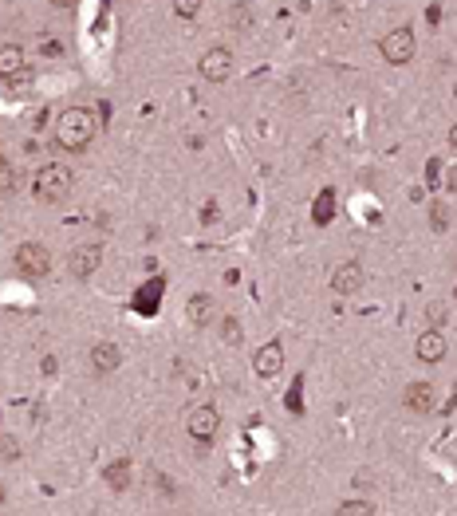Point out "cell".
<instances>
[{
  "label": "cell",
  "mask_w": 457,
  "mask_h": 516,
  "mask_svg": "<svg viewBox=\"0 0 457 516\" xmlns=\"http://www.w3.org/2000/svg\"><path fill=\"white\" fill-rule=\"evenodd\" d=\"M95 138V114L87 107H67L55 119V142L63 150H83Z\"/></svg>",
  "instance_id": "cell-1"
},
{
  "label": "cell",
  "mask_w": 457,
  "mask_h": 516,
  "mask_svg": "<svg viewBox=\"0 0 457 516\" xmlns=\"http://www.w3.org/2000/svg\"><path fill=\"white\" fill-rule=\"evenodd\" d=\"M67 193H71V170H67V166L51 162V166H44V170L36 173V201L55 205V201H63Z\"/></svg>",
  "instance_id": "cell-2"
},
{
  "label": "cell",
  "mask_w": 457,
  "mask_h": 516,
  "mask_svg": "<svg viewBox=\"0 0 457 516\" xmlns=\"http://www.w3.org/2000/svg\"><path fill=\"white\" fill-rule=\"evenodd\" d=\"M378 51H382V60L394 63V67H402V63L414 60V51H418V44H414V32L410 28H394L382 36V44H378Z\"/></svg>",
  "instance_id": "cell-3"
},
{
  "label": "cell",
  "mask_w": 457,
  "mask_h": 516,
  "mask_svg": "<svg viewBox=\"0 0 457 516\" xmlns=\"http://www.w3.org/2000/svg\"><path fill=\"white\" fill-rule=\"evenodd\" d=\"M16 268H20L24 276H32V280H40V276H47V268H51V256H47L44 245L28 241V245L16 249Z\"/></svg>",
  "instance_id": "cell-4"
},
{
  "label": "cell",
  "mask_w": 457,
  "mask_h": 516,
  "mask_svg": "<svg viewBox=\"0 0 457 516\" xmlns=\"http://www.w3.org/2000/svg\"><path fill=\"white\" fill-rule=\"evenodd\" d=\"M217 426H221V414L213 406L189 410V418H186V430H189V438L193 441H209L213 434H217Z\"/></svg>",
  "instance_id": "cell-5"
},
{
  "label": "cell",
  "mask_w": 457,
  "mask_h": 516,
  "mask_svg": "<svg viewBox=\"0 0 457 516\" xmlns=\"http://www.w3.org/2000/svg\"><path fill=\"white\" fill-rule=\"evenodd\" d=\"M229 71H233V56H229V47H209V51L201 56V75L209 79V83H225Z\"/></svg>",
  "instance_id": "cell-6"
},
{
  "label": "cell",
  "mask_w": 457,
  "mask_h": 516,
  "mask_svg": "<svg viewBox=\"0 0 457 516\" xmlns=\"http://www.w3.org/2000/svg\"><path fill=\"white\" fill-rule=\"evenodd\" d=\"M99 265H103V249H99V245H83V249H75L71 252V260H67L71 276H79V280L95 276V268Z\"/></svg>",
  "instance_id": "cell-7"
},
{
  "label": "cell",
  "mask_w": 457,
  "mask_h": 516,
  "mask_svg": "<svg viewBox=\"0 0 457 516\" xmlns=\"http://www.w3.org/2000/svg\"><path fill=\"white\" fill-rule=\"evenodd\" d=\"M252 367H256V375H260V378L280 375V367H284V347H280V343H264L260 351H256Z\"/></svg>",
  "instance_id": "cell-8"
},
{
  "label": "cell",
  "mask_w": 457,
  "mask_h": 516,
  "mask_svg": "<svg viewBox=\"0 0 457 516\" xmlns=\"http://www.w3.org/2000/svg\"><path fill=\"white\" fill-rule=\"evenodd\" d=\"M402 406L414 410V414H430L434 410V386L430 382H410L402 391Z\"/></svg>",
  "instance_id": "cell-9"
},
{
  "label": "cell",
  "mask_w": 457,
  "mask_h": 516,
  "mask_svg": "<svg viewBox=\"0 0 457 516\" xmlns=\"http://www.w3.org/2000/svg\"><path fill=\"white\" fill-rule=\"evenodd\" d=\"M331 288L339 292V296H351V292H359L362 288V268L355 260H347V265L335 268V276H331Z\"/></svg>",
  "instance_id": "cell-10"
},
{
  "label": "cell",
  "mask_w": 457,
  "mask_h": 516,
  "mask_svg": "<svg viewBox=\"0 0 457 516\" xmlns=\"http://www.w3.org/2000/svg\"><path fill=\"white\" fill-rule=\"evenodd\" d=\"M418 359L422 363H441L445 359V335L438 328H430L418 335Z\"/></svg>",
  "instance_id": "cell-11"
},
{
  "label": "cell",
  "mask_w": 457,
  "mask_h": 516,
  "mask_svg": "<svg viewBox=\"0 0 457 516\" xmlns=\"http://www.w3.org/2000/svg\"><path fill=\"white\" fill-rule=\"evenodd\" d=\"M162 292H166V280H146L138 292H134V312L154 315V312H158V299H162Z\"/></svg>",
  "instance_id": "cell-12"
},
{
  "label": "cell",
  "mask_w": 457,
  "mask_h": 516,
  "mask_svg": "<svg viewBox=\"0 0 457 516\" xmlns=\"http://www.w3.org/2000/svg\"><path fill=\"white\" fill-rule=\"evenodd\" d=\"M119 363H123V355H119V347H114V343H95L91 347V367L99 371V375L119 371Z\"/></svg>",
  "instance_id": "cell-13"
},
{
  "label": "cell",
  "mask_w": 457,
  "mask_h": 516,
  "mask_svg": "<svg viewBox=\"0 0 457 516\" xmlns=\"http://www.w3.org/2000/svg\"><path fill=\"white\" fill-rule=\"evenodd\" d=\"M335 205H339V201H335V189H323V193L312 201V221H315V225L335 221Z\"/></svg>",
  "instance_id": "cell-14"
},
{
  "label": "cell",
  "mask_w": 457,
  "mask_h": 516,
  "mask_svg": "<svg viewBox=\"0 0 457 516\" xmlns=\"http://www.w3.org/2000/svg\"><path fill=\"white\" fill-rule=\"evenodd\" d=\"M213 299L209 296H193L189 299V323H197V328H205V323H213Z\"/></svg>",
  "instance_id": "cell-15"
},
{
  "label": "cell",
  "mask_w": 457,
  "mask_h": 516,
  "mask_svg": "<svg viewBox=\"0 0 457 516\" xmlns=\"http://www.w3.org/2000/svg\"><path fill=\"white\" fill-rule=\"evenodd\" d=\"M24 67V51H20V44H4L0 47V75L8 79L12 71H20Z\"/></svg>",
  "instance_id": "cell-16"
},
{
  "label": "cell",
  "mask_w": 457,
  "mask_h": 516,
  "mask_svg": "<svg viewBox=\"0 0 457 516\" xmlns=\"http://www.w3.org/2000/svg\"><path fill=\"white\" fill-rule=\"evenodd\" d=\"M107 485L114 489V493H123L126 485H130V461H114V465H107Z\"/></svg>",
  "instance_id": "cell-17"
},
{
  "label": "cell",
  "mask_w": 457,
  "mask_h": 516,
  "mask_svg": "<svg viewBox=\"0 0 457 516\" xmlns=\"http://www.w3.org/2000/svg\"><path fill=\"white\" fill-rule=\"evenodd\" d=\"M28 87H32V67L24 63L20 71H12V75H8V91H12V95H24Z\"/></svg>",
  "instance_id": "cell-18"
},
{
  "label": "cell",
  "mask_w": 457,
  "mask_h": 516,
  "mask_svg": "<svg viewBox=\"0 0 457 516\" xmlns=\"http://www.w3.org/2000/svg\"><path fill=\"white\" fill-rule=\"evenodd\" d=\"M16 189V170L8 166V158H0V197Z\"/></svg>",
  "instance_id": "cell-19"
},
{
  "label": "cell",
  "mask_w": 457,
  "mask_h": 516,
  "mask_svg": "<svg viewBox=\"0 0 457 516\" xmlns=\"http://www.w3.org/2000/svg\"><path fill=\"white\" fill-rule=\"evenodd\" d=\"M430 221H434V229H438V233L445 229V225H449V213H445V205H441V201L430 205Z\"/></svg>",
  "instance_id": "cell-20"
},
{
  "label": "cell",
  "mask_w": 457,
  "mask_h": 516,
  "mask_svg": "<svg viewBox=\"0 0 457 516\" xmlns=\"http://www.w3.org/2000/svg\"><path fill=\"white\" fill-rule=\"evenodd\" d=\"M16 457H20L16 438H0V461H16Z\"/></svg>",
  "instance_id": "cell-21"
},
{
  "label": "cell",
  "mask_w": 457,
  "mask_h": 516,
  "mask_svg": "<svg viewBox=\"0 0 457 516\" xmlns=\"http://www.w3.org/2000/svg\"><path fill=\"white\" fill-rule=\"evenodd\" d=\"M351 513H359V516H371V513H375V504H362V501L339 504V516H351Z\"/></svg>",
  "instance_id": "cell-22"
},
{
  "label": "cell",
  "mask_w": 457,
  "mask_h": 516,
  "mask_svg": "<svg viewBox=\"0 0 457 516\" xmlns=\"http://www.w3.org/2000/svg\"><path fill=\"white\" fill-rule=\"evenodd\" d=\"M197 8H201V0H173V12L177 16H197Z\"/></svg>",
  "instance_id": "cell-23"
},
{
  "label": "cell",
  "mask_w": 457,
  "mask_h": 516,
  "mask_svg": "<svg viewBox=\"0 0 457 516\" xmlns=\"http://www.w3.org/2000/svg\"><path fill=\"white\" fill-rule=\"evenodd\" d=\"M430 323H434V328L445 323V308H441V304H430Z\"/></svg>",
  "instance_id": "cell-24"
},
{
  "label": "cell",
  "mask_w": 457,
  "mask_h": 516,
  "mask_svg": "<svg viewBox=\"0 0 457 516\" xmlns=\"http://www.w3.org/2000/svg\"><path fill=\"white\" fill-rule=\"evenodd\" d=\"M225 339H240V328H236L233 319H229V323H225Z\"/></svg>",
  "instance_id": "cell-25"
},
{
  "label": "cell",
  "mask_w": 457,
  "mask_h": 516,
  "mask_svg": "<svg viewBox=\"0 0 457 516\" xmlns=\"http://www.w3.org/2000/svg\"><path fill=\"white\" fill-rule=\"evenodd\" d=\"M44 375H55V355H44Z\"/></svg>",
  "instance_id": "cell-26"
},
{
  "label": "cell",
  "mask_w": 457,
  "mask_h": 516,
  "mask_svg": "<svg viewBox=\"0 0 457 516\" xmlns=\"http://www.w3.org/2000/svg\"><path fill=\"white\" fill-rule=\"evenodd\" d=\"M445 186H449V189H454V193H457V166H454V170H449V177H445Z\"/></svg>",
  "instance_id": "cell-27"
},
{
  "label": "cell",
  "mask_w": 457,
  "mask_h": 516,
  "mask_svg": "<svg viewBox=\"0 0 457 516\" xmlns=\"http://www.w3.org/2000/svg\"><path fill=\"white\" fill-rule=\"evenodd\" d=\"M449 146L457 150V126H449Z\"/></svg>",
  "instance_id": "cell-28"
},
{
  "label": "cell",
  "mask_w": 457,
  "mask_h": 516,
  "mask_svg": "<svg viewBox=\"0 0 457 516\" xmlns=\"http://www.w3.org/2000/svg\"><path fill=\"white\" fill-rule=\"evenodd\" d=\"M51 4H55V8H71V4H75V0H51Z\"/></svg>",
  "instance_id": "cell-29"
}]
</instances>
